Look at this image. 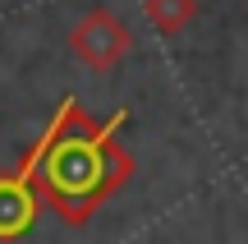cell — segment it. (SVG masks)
I'll return each instance as SVG.
<instances>
[{"instance_id":"6da1fadb","label":"cell","mask_w":248,"mask_h":244,"mask_svg":"<svg viewBox=\"0 0 248 244\" xmlns=\"http://www.w3.org/2000/svg\"><path fill=\"white\" fill-rule=\"evenodd\" d=\"M124 120H129L124 106L110 111L106 120L88 115L78 106L69 129L51 143L42 171H37V194H42V208H51L64 226H88L124 184L133 180L138 162L120 143Z\"/></svg>"},{"instance_id":"7a4b0ae2","label":"cell","mask_w":248,"mask_h":244,"mask_svg":"<svg viewBox=\"0 0 248 244\" xmlns=\"http://www.w3.org/2000/svg\"><path fill=\"white\" fill-rule=\"evenodd\" d=\"M69 51L83 69L92 74H110L124 55L133 51V28L124 23L110 5H97L69 28Z\"/></svg>"},{"instance_id":"3957f363","label":"cell","mask_w":248,"mask_h":244,"mask_svg":"<svg viewBox=\"0 0 248 244\" xmlns=\"http://www.w3.org/2000/svg\"><path fill=\"white\" fill-rule=\"evenodd\" d=\"M142 14H147V23L156 28L161 37H179L202 14V5H198V0H142Z\"/></svg>"}]
</instances>
